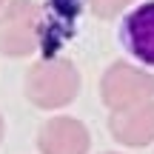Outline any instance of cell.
Returning <instances> with one entry per match:
<instances>
[{"label": "cell", "mask_w": 154, "mask_h": 154, "mask_svg": "<svg viewBox=\"0 0 154 154\" xmlns=\"http://www.w3.org/2000/svg\"><path fill=\"white\" fill-rule=\"evenodd\" d=\"M80 91V74L69 60H40L26 74V97L37 109L69 106Z\"/></svg>", "instance_id": "6da1fadb"}, {"label": "cell", "mask_w": 154, "mask_h": 154, "mask_svg": "<svg viewBox=\"0 0 154 154\" xmlns=\"http://www.w3.org/2000/svg\"><path fill=\"white\" fill-rule=\"evenodd\" d=\"M43 17L32 0H11L0 14V51L9 57H26L40 46Z\"/></svg>", "instance_id": "7a4b0ae2"}, {"label": "cell", "mask_w": 154, "mask_h": 154, "mask_svg": "<svg viewBox=\"0 0 154 154\" xmlns=\"http://www.w3.org/2000/svg\"><path fill=\"white\" fill-rule=\"evenodd\" d=\"M100 94L111 111L128 109L154 97V77L128 63H114L100 80Z\"/></svg>", "instance_id": "3957f363"}, {"label": "cell", "mask_w": 154, "mask_h": 154, "mask_svg": "<svg viewBox=\"0 0 154 154\" xmlns=\"http://www.w3.org/2000/svg\"><path fill=\"white\" fill-rule=\"evenodd\" d=\"M37 146L43 154H86L91 146L88 128L74 117H54L37 134Z\"/></svg>", "instance_id": "277c9868"}, {"label": "cell", "mask_w": 154, "mask_h": 154, "mask_svg": "<svg viewBox=\"0 0 154 154\" xmlns=\"http://www.w3.org/2000/svg\"><path fill=\"white\" fill-rule=\"evenodd\" d=\"M111 137L123 146H149L154 140V100L117 109L109 120Z\"/></svg>", "instance_id": "5b68a950"}, {"label": "cell", "mask_w": 154, "mask_h": 154, "mask_svg": "<svg viewBox=\"0 0 154 154\" xmlns=\"http://www.w3.org/2000/svg\"><path fill=\"white\" fill-rule=\"evenodd\" d=\"M123 43L137 60L154 66V0L137 6L123 20Z\"/></svg>", "instance_id": "8992f818"}, {"label": "cell", "mask_w": 154, "mask_h": 154, "mask_svg": "<svg viewBox=\"0 0 154 154\" xmlns=\"http://www.w3.org/2000/svg\"><path fill=\"white\" fill-rule=\"evenodd\" d=\"M131 3L134 0H88V6H91V11L97 17H114Z\"/></svg>", "instance_id": "52a82bcc"}, {"label": "cell", "mask_w": 154, "mask_h": 154, "mask_svg": "<svg viewBox=\"0 0 154 154\" xmlns=\"http://www.w3.org/2000/svg\"><path fill=\"white\" fill-rule=\"evenodd\" d=\"M0 140H3V117H0Z\"/></svg>", "instance_id": "ba28073f"}, {"label": "cell", "mask_w": 154, "mask_h": 154, "mask_svg": "<svg viewBox=\"0 0 154 154\" xmlns=\"http://www.w3.org/2000/svg\"><path fill=\"white\" fill-rule=\"evenodd\" d=\"M0 6H3V0H0Z\"/></svg>", "instance_id": "9c48e42d"}]
</instances>
